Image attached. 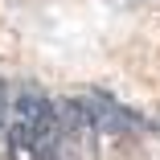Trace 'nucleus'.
<instances>
[{"mask_svg":"<svg viewBox=\"0 0 160 160\" xmlns=\"http://www.w3.org/2000/svg\"><path fill=\"white\" fill-rule=\"evenodd\" d=\"M4 156L8 160H53V99L37 82H21L8 94Z\"/></svg>","mask_w":160,"mask_h":160,"instance_id":"obj_1","label":"nucleus"},{"mask_svg":"<svg viewBox=\"0 0 160 160\" xmlns=\"http://www.w3.org/2000/svg\"><path fill=\"white\" fill-rule=\"evenodd\" d=\"M99 156V127L86 99H53V160H94Z\"/></svg>","mask_w":160,"mask_h":160,"instance_id":"obj_2","label":"nucleus"},{"mask_svg":"<svg viewBox=\"0 0 160 160\" xmlns=\"http://www.w3.org/2000/svg\"><path fill=\"white\" fill-rule=\"evenodd\" d=\"M82 99H86V111H90V119H94L99 132H111V136H132V132H140V115H136L132 107H123L115 94L90 90V94H82Z\"/></svg>","mask_w":160,"mask_h":160,"instance_id":"obj_3","label":"nucleus"},{"mask_svg":"<svg viewBox=\"0 0 160 160\" xmlns=\"http://www.w3.org/2000/svg\"><path fill=\"white\" fill-rule=\"evenodd\" d=\"M8 86H4V78H0V132H4V119H8Z\"/></svg>","mask_w":160,"mask_h":160,"instance_id":"obj_4","label":"nucleus"}]
</instances>
